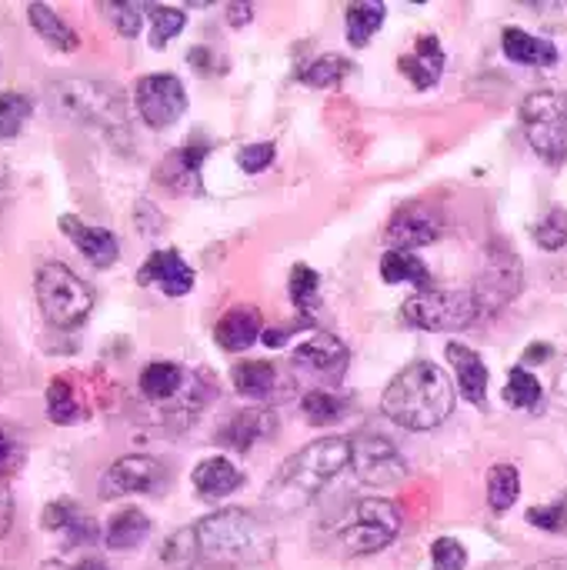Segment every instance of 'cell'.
Masks as SVG:
<instances>
[{"mask_svg": "<svg viewBox=\"0 0 567 570\" xmlns=\"http://www.w3.org/2000/svg\"><path fill=\"white\" fill-rule=\"evenodd\" d=\"M307 324H311V321H297V324H287V327H267L261 337H264V344H267V347H281V344H284L297 327H307Z\"/></svg>", "mask_w": 567, "mask_h": 570, "instance_id": "bcb514c9", "label": "cell"}, {"mask_svg": "<svg viewBox=\"0 0 567 570\" xmlns=\"http://www.w3.org/2000/svg\"><path fill=\"white\" fill-rule=\"evenodd\" d=\"M274 144H247V147H241V154H237V164L247 170V174H261V170H267L271 164H274Z\"/></svg>", "mask_w": 567, "mask_h": 570, "instance_id": "ee69618b", "label": "cell"}, {"mask_svg": "<svg viewBox=\"0 0 567 570\" xmlns=\"http://www.w3.org/2000/svg\"><path fill=\"white\" fill-rule=\"evenodd\" d=\"M244 484V474L227 458H207L194 468V491L207 501H221Z\"/></svg>", "mask_w": 567, "mask_h": 570, "instance_id": "44dd1931", "label": "cell"}, {"mask_svg": "<svg viewBox=\"0 0 567 570\" xmlns=\"http://www.w3.org/2000/svg\"><path fill=\"white\" fill-rule=\"evenodd\" d=\"M471 291L478 297L481 314L501 311L508 301H515L518 291H521V261H518V254L508 244L495 240L485 250V267H481V277L475 281Z\"/></svg>", "mask_w": 567, "mask_h": 570, "instance_id": "9c48e42d", "label": "cell"}, {"mask_svg": "<svg viewBox=\"0 0 567 570\" xmlns=\"http://www.w3.org/2000/svg\"><path fill=\"white\" fill-rule=\"evenodd\" d=\"M501 43H505V57L515 60V63H528V67H551V63H558V47L551 40L525 33L518 27H508L501 33Z\"/></svg>", "mask_w": 567, "mask_h": 570, "instance_id": "7402d4cb", "label": "cell"}, {"mask_svg": "<svg viewBox=\"0 0 567 570\" xmlns=\"http://www.w3.org/2000/svg\"><path fill=\"white\" fill-rule=\"evenodd\" d=\"M53 107L63 117L94 124L100 130H124L127 134V110L114 87L97 80H63L53 87Z\"/></svg>", "mask_w": 567, "mask_h": 570, "instance_id": "8992f818", "label": "cell"}, {"mask_svg": "<svg viewBox=\"0 0 567 570\" xmlns=\"http://www.w3.org/2000/svg\"><path fill=\"white\" fill-rule=\"evenodd\" d=\"M7 458H10V441H7V434L0 431V468L7 464Z\"/></svg>", "mask_w": 567, "mask_h": 570, "instance_id": "f907efd6", "label": "cell"}, {"mask_svg": "<svg viewBox=\"0 0 567 570\" xmlns=\"http://www.w3.org/2000/svg\"><path fill=\"white\" fill-rule=\"evenodd\" d=\"M30 114H33V104L23 94L3 90L0 94V140H13L27 127Z\"/></svg>", "mask_w": 567, "mask_h": 570, "instance_id": "1f68e13d", "label": "cell"}, {"mask_svg": "<svg viewBox=\"0 0 567 570\" xmlns=\"http://www.w3.org/2000/svg\"><path fill=\"white\" fill-rule=\"evenodd\" d=\"M134 104H137V114L144 117L147 127L164 130L184 117L187 90L174 73H147L134 87Z\"/></svg>", "mask_w": 567, "mask_h": 570, "instance_id": "30bf717a", "label": "cell"}, {"mask_svg": "<svg viewBox=\"0 0 567 570\" xmlns=\"http://www.w3.org/2000/svg\"><path fill=\"white\" fill-rule=\"evenodd\" d=\"M444 230V217L438 207L431 204H404L394 210L391 224H388V244L391 250H418V247H428L441 237Z\"/></svg>", "mask_w": 567, "mask_h": 570, "instance_id": "4fadbf2b", "label": "cell"}, {"mask_svg": "<svg viewBox=\"0 0 567 570\" xmlns=\"http://www.w3.org/2000/svg\"><path fill=\"white\" fill-rule=\"evenodd\" d=\"M348 73H351V60H344V57H338V53H324V57H317L314 63H307V67L301 70V80H304L307 87L324 90V87L341 83Z\"/></svg>", "mask_w": 567, "mask_h": 570, "instance_id": "d6a6232c", "label": "cell"}, {"mask_svg": "<svg viewBox=\"0 0 567 570\" xmlns=\"http://www.w3.org/2000/svg\"><path fill=\"white\" fill-rule=\"evenodd\" d=\"M74 570H110L104 561H97V558H87V561H80Z\"/></svg>", "mask_w": 567, "mask_h": 570, "instance_id": "681fc988", "label": "cell"}, {"mask_svg": "<svg viewBox=\"0 0 567 570\" xmlns=\"http://www.w3.org/2000/svg\"><path fill=\"white\" fill-rule=\"evenodd\" d=\"M401 70L408 73V80L418 87V90H428L441 80V70H444V53L438 47V37H421L414 53L401 57Z\"/></svg>", "mask_w": 567, "mask_h": 570, "instance_id": "603a6c76", "label": "cell"}, {"mask_svg": "<svg viewBox=\"0 0 567 570\" xmlns=\"http://www.w3.org/2000/svg\"><path fill=\"white\" fill-rule=\"evenodd\" d=\"M147 538H150V518L144 511H137V508H127V511L114 514L110 524H107V534H104L110 551H134Z\"/></svg>", "mask_w": 567, "mask_h": 570, "instance_id": "d4e9b609", "label": "cell"}, {"mask_svg": "<svg viewBox=\"0 0 567 570\" xmlns=\"http://www.w3.org/2000/svg\"><path fill=\"white\" fill-rule=\"evenodd\" d=\"M348 357H351L348 347L334 334H314L311 341H304L294 351V364L297 367H307L314 374H331V377H341Z\"/></svg>", "mask_w": 567, "mask_h": 570, "instance_id": "2e32d148", "label": "cell"}, {"mask_svg": "<svg viewBox=\"0 0 567 570\" xmlns=\"http://www.w3.org/2000/svg\"><path fill=\"white\" fill-rule=\"evenodd\" d=\"M528 521L541 531H551V534H561L567 531V498H558L555 504L548 508H531L528 511Z\"/></svg>", "mask_w": 567, "mask_h": 570, "instance_id": "b9f144b4", "label": "cell"}, {"mask_svg": "<svg viewBox=\"0 0 567 570\" xmlns=\"http://www.w3.org/2000/svg\"><path fill=\"white\" fill-rule=\"evenodd\" d=\"M137 281L164 291L167 297H184L194 291V271L177 250H154L137 271Z\"/></svg>", "mask_w": 567, "mask_h": 570, "instance_id": "5bb4252c", "label": "cell"}, {"mask_svg": "<svg viewBox=\"0 0 567 570\" xmlns=\"http://www.w3.org/2000/svg\"><path fill=\"white\" fill-rule=\"evenodd\" d=\"M57 224H60V230L74 240V247H77L94 267H110V264L120 257V244H117V237H114L107 227H90V224H84V220L74 217V214H63Z\"/></svg>", "mask_w": 567, "mask_h": 570, "instance_id": "9a60e30c", "label": "cell"}, {"mask_svg": "<svg viewBox=\"0 0 567 570\" xmlns=\"http://www.w3.org/2000/svg\"><path fill=\"white\" fill-rule=\"evenodd\" d=\"M80 514H84V511H80L74 501H53V504H47V508H43V518H40V524H43L47 531L67 534V531H70V524H74Z\"/></svg>", "mask_w": 567, "mask_h": 570, "instance_id": "7bdbcfd3", "label": "cell"}, {"mask_svg": "<svg viewBox=\"0 0 567 570\" xmlns=\"http://www.w3.org/2000/svg\"><path fill=\"white\" fill-rule=\"evenodd\" d=\"M528 570H567V558H551V561H541V564Z\"/></svg>", "mask_w": 567, "mask_h": 570, "instance_id": "c3c4849f", "label": "cell"}, {"mask_svg": "<svg viewBox=\"0 0 567 570\" xmlns=\"http://www.w3.org/2000/svg\"><path fill=\"white\" fill-rule=\"evenodd\" d=\"M27 20H30L33 33H37L43 43H50L53 50L70 53V50L80 47V37L57 17V10H53L50 3H30V7H27Z\"/></svg>", "mask_w": 567, "mask_h": 570, "instance_id": "cb8c5ba5", "label": "cell"}, {"mask_svg": "<svg viewBox=\"0 0 567 570\" xmlns=\"http://www.w3.org/2000/svg\"><path fill=\"white\" fill-rule=\"evenodd\" d=\"M381 411L404 431H434L454 411V387L431 361H414L384 387Z\"/></svg>", "mask_w": 567, "mask_h": 570, "instance_id": "3957f363", "label": "cell"}, {"mask_svg": "<svg viewBox=\"0 0 567 570\" xmlns=\"http://www.w3.org/2000/svg\"><path fill=\"white\" fill-rule=\"evenodd\" d=\"M448 361H451V367H454V374H458L461 394H465L471 404L481 407L485 397H488V367H485L481 354L471 351V347H465V344H448Z\"/></svg>", "mask_w": 567, "mask_h": 570, "instance_id": "d6986e66", "label": "cell"}, {"mask_svg": "<svg viewBox=\"0 0 567 570\" xmlns=\"http://www.w3.org/2000/svg\"><path fill=\"white\" fill-rule=\"evenodd\" d=\"M197 554L211 568H257L274 558V531L251 511L227 508L194 524Z\"/></svg>", "mask_w": 567, "mask_h": 570, "instance_id": "7a4b0ae2", "label": "cell"}, {"mask_svg": "<svg viewBox=\"0 0 567 570\" xmlns=\"http://www.w3.org/2000/svg\"><path fill=\"white\" fill-rule=\"evenodd\" d=\"M478 314L475 291H418L401 307V321L421 331H465Z\"/></svg>", "mask_w": 567, "mask_h": 570, "instance_id": "ba28073f", "label": "cell"}, {"mask_svg": "<svg viewBox=\"0 0 567 570\" xmlns=\"http://www.w3.org/2000/svg\"><path fill=\"white\" fill-rule=\"evenodd\" d=\"M384 13H388L384 3H368V0L351 3L348 7V40H351V47H368V40L381 30Z\"/></svg>", "mask_w": 567, "mask_h": 570, "instance_id": "f1b7e54d", "label": "cell"}, {"mask_svg": "<svg viewBox=\"0 0 567 570\" xmlns=\"http://www.w3.org/2000/svg\"><path fill=\"white\" fill-rule=\"evenodd\" d=\"M40 570H74V568H70V564H63V561H47Z\"/></svg>", "mask_w": 567, "mask_h": 570, "instance_id": "816d5d0a", "label": "cell"}, {"mask_svg": "<svg viewBox=\"0 0 567 570\" xmlns=\"http://www.w3.org/2000/svg\"><path fill=\"white\" fill-rule=\"evenodd\" d=\"M257 337H261V314H257V307H231L217 321V327H214V341L224 351H231V354L247 351Z\"/></svg>", "mask_w": 567, "mask_h": 570, "instance_id": "ac0fdd59", "label": "cell"}, {"mask_svg": "<svg viewBox=\"0 0 567 570\" xmlns=\"http://www.w3.org/2000/svg\"><path fill=\"white\" fill-rule=\"evenodd\" d=\"M521 124L528 144L548 160H567V94L561 90H538L521 104Z\"/></svg>", "mask_w": 567, "mask_h": 570, "instance_id": "52a82bcc", "label": "cell"}, {"mask_svg": "<svg viewBox=\"0 0 567 570\" xmlns=\"http://www.w3.org/2000/svg\"><path fill=\"white\" fill-rule=\"evenodd\" d=\"M197 561H201V554H197L194 528H184V531L170 534L167 544L160 548V568L164 570H190Z\"/></svg>", "mask_w": 567, "mask_h": 570, "instance_id": "4dcf8cb0", "label": "cell"}, {"mask_svg": "<svg viewBox=\"0 0 567 570\" xmlns=\"http://www.w3.org/2000/svg\"><path fill=\"white\" fill-rule=\"evenodd\" d=\"M324 541L338 548L344 558H368L384 551L398 531H401V514L391 501L381 498H358L341 504L328 521H321Z\"/></svg>", "mask_w": 567, "mask_h": 570, "instance_id": "277c9868", "label": "cell"}, {"mask_svg": "<svg viewBox=\"0 0 567 570\" xmlns=\"http://www.w3.org/2000/svg\"><path fill=\"white\" fill-rule=\"evenodd\" d=\"M33 294H37V307H40L43 321L60 327V331L80 327L94 311L90 284L84 277H77L67 264H57V261L37 267Z\"/></svg>", "mask_w": 567, "mask_h": 570, "instance_id": "5b68a950", "label": "cell"}, {"mask_svg": "<svg viewBox=\"0 0 567 570\" xmlns=\"http://www.w3.org/2000/svg\"><path fill=\"white\" fill-rule=\"evenodd\" d=\"M227 17H231L234 27H241V23L251 20V7H247V3H231V7H227Z\"/></svg>", "mask_w": 567, "mask_h": 570, "instance_id": "7dc6e473", "label": "cell"}, {"mask_svg": "<svg viewBox=\"0 0 567 570\" xmlns=\"http://www.w3.org/2000/svg\"><path fill=\"white\" fill-rule=\"evenodd\" d=\"M381 277H384V284H414L421 291H434L424 261H418L408 250H388L381 257Z\"/></svg>", "mask_w": 567, "mask_h": 570, "instance_id": "484cf974", "label": "cell"}, {"mask_svg": "<svg viewBox=\"0 0 567 570\" xmlns=\"http://www.w3.org/2000/svg\"><path fill=\"white\" fill-rule=\"evenodd\" d=\"M521 498V474L515 464H495L488 474V504L491 511L505 514L515 508V501Z\"/></svg>", "mask_w": 567, "mask_h": 570, "instance_id": "83f0119b", "label": "cell"}, {"mask_svg": "<svg viewBox=\"0 0 567 570\" xmlns=\"http://www.w3.org/2000/svg\"><path fill=\"white\" fill-rule=\"evenodd\" d=\"M100 10L110 17L117 33L137 37L140 27H144V10H150V7H144V3H100Z\"/></svg>", "mask_w": 567, "mask_h": 570, "instance_id": "f35d334b", "label": "cell"}, {"mask_svg": "<svg viewBox=\"0 0 567 570\" xmlns=\"http://www.w3.org/2000/svg\"><path fill=\"white\" fill-rule=\"evenodd\" d=\"M47 414L53 424H77L80 421V407H77L74 391L63 377H53L47 387Z\"/></svg>", "mask_w": 567, "mask_h": 570, "instance_id": "8d00e7d4", "label": "cell"}, {"mask_svg": "<svg viewBox=\"0 0 567 570\" xmlns=\"http://www.w3.org/2000/svg\"><path fill=\"white\" fill-rule=\"evenodd\" d=\"M231 381H234L237 394L261 401V397H267V394H271V387H274L277 374H274V367H271V364H264V361H244V364H237V367H234Z\"/></svg>", "mask_w": 567, "mask_h": 570, "instance_id": "f546056e", "label": "cell"}, {"mask_svg": "<svg viewBox=\"0 0 567 570\" xmlns=\"http://www.w3.org/2000/svg\"><path fill=\"white\" fill-rule=\"evenodd\" d=\"M13 528V494H10V484L0 478V538H7Z\"/></svg>", "mask_w": 567, "mask_h": 570, "instance_id": "f6af8a7d", "label": "cell"}, {"mask_svg": "<svg viewBox=\"0 0 567 570\" xmlns=\"http://www.w3.org/2000/svg\"><path fill=\"white\" fill-rule=\"evenodd\" d=\"M184 23H187L184 10L154 3V7H150V47H154V50H164V43L174 40V37L184 30Z\"/></svg>", "mask_w": 567, "mask_h": 570, "instance_id": "e575fe53", "label": "cell"}, {"mask_svg": "<svg viewBox=\"0 0 567 570\" xmlns=\"http://www.w3.org/2000/svg\"><path fill=\"white\" fill-rule=\"evenodd\" d=\"M274 431H277V417L271 411H244V414H237V417L227 421V428L221 431V441L227 448H234V451L244 454L254 444L274 438Z\"/></svg>", "mask_w": 567, "mask_h": 570, "instance_id": "ffe728a7", "label": "cell"}, {"mask_svg": "<svg viewBox=\"0 0 567 570\" xmlns=\"http://www.w3.org/2000/svg\"><path fill=\"white\" fill-rule=\"evenodd\" d=\"M468 568V551L454 538H438L431 544V570H465Z\"/></svg>", "mask_w": 567, "mask_h": 570, "instance_id": "60d3db41", "label": "cell"}, {"mask_svg": "<svg viewBox=\"0 0 567 570\" xmlns=\"http://www.w3.org/2000/svg\"><path fill=\"white\" fill-rule=\"evenodd\" d=\"M351 468H354L358 481L371 484V488H391V484L404 481V474H408L401 451L381 434H358L351 441Z\"/></svg>", "mask_w": 567, "mask_h": 570, "instance_id": "8fae6325", "label": "cell"}, {"mask_svg": "<svg viewBox=\"0 0 567 570\" xmlns=\"http://www.w3.org/2000/svg\"><path fill=\"white\" fill-rule=\"evenodd\" d=\"M184 384V371L170 361H154L140 371V391L150 397V401H167L180 391Z\"/></svg>", "mask_w": 567, "mask_h": 570, "instance_id": "4316f807", "label": "cell"}, {"mask_svg": "<svg viewBox=\"0 0 567 570\" xmlns=\"http://www.w3.org/2000/svg\"><path fill=\"white\" fill-rule=\"evenodd\" d=\"M301 411H304V417H307L311 424L324 428V424H338V421L344 417L348 404H344L341 397H334V394L311 391V394H304V401H301Z\"/></svg>", "mask_w": 567, "mask_h": 570, "instance_id": "d590c367", "label": "cell"}, {"mask_svg": "<svg viewBox=\"0 0 567 570\" xmlns=\"http://www.w3.org/2000/svg\"><path fill=\"white\" fill-rule=\"evenodd\" d=\"M317 287H321V277H317V271H311L307 264H297V267L291 271V301H294L301 311H307V307L317 301Z\"/></svg>", "mask_w": 567, "mask_h": 570, "instance_id": "ab89813d", "label": "cell"}, {"mask_svg": "<svg viewBox=\"0 0 567 570\" xmlns=\"http://www.w3.org/2000/svg\"><path fill=\"white\" fill-rule=\"evenodd\" d=\"M545 397L541 381L528 371V367H511L508 374V387H505V401L511 407H538Z\"/></svg>", "mask_w": 567, "mask_h": 570, "instance_id": "836d02e7", "label": "cell"}, {"mask_svg": "<svg viewBox=\"0 0 567 570\" xmlns=\"http://www.w3.org/2000/svg\"><path fill=\"white\" fill-rule=\"evenodd\" d=\"M535 244H538V247H545V250H561V247H565L567 210L555 207V210H548V214L538 220V227H535Z\"/></svg>", "mask_w": 567, "mask_h": 570, "instance_id": "74e56055", "label": "cell"}, {"mask_svg": "<svg viewBox=\"0 0 567 570\" xmlns=\"http://www.w3.org/2000/svg\"><path fill=\"white\" fill-rule=\"evenodd\" d=\"M351 464L348 438H321L287 458L264 491V504L274 514H294L317 501V494Z\"/></svg>", "mask_w": 567, "mask_h": 570, "instance_id": "6da1fadb", "label": "cell"}, {"mask_svg": "<svg viewBox=\"0 0 567 570\" xmlns=\"http://www.w3.org/2000/svg\"><path fill=\"white\" fill-rule=\"evenodd\" d=\"M164 488H167V468L147 454H130V458L114 461L100 481V494L107 501L127 498V494H157Z\"/></svg>", "mask_w": 567, "mask_h": 570, "instance_id": "7c38bea8", "label": "cell"}, {"mask_svg": "<svg viewBox=\"0 0 567 570\" xmlns=\"http://www.w3.org/2000/svg\"><path fill=\"white\" fill-rule=\"evenodd\" d=\"M201 164H204V147H180V150H170L157 177L164 187L177 194H201Z\"/></svg>", "mask_w": 567, "mask_h": 570, "instance_id": "e0dca14e", "label": "cell"}]
</instances>
